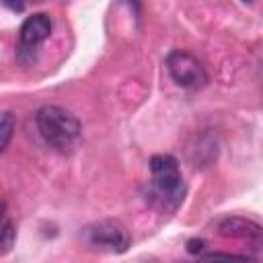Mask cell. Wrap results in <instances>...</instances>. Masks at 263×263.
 Returning a JSON list of instances; mask_svg holds the SVG:
<instances>
[{"mask_svg":"<svg viewBox=\"0 0 263 263\" xmlns=\"http://www.w3.org/2000/svg\"><path fill=\"white\" fill-rule=\"evenodd\" d=\"M148 164L150 181L146 187V201L160 212H177L187 193L177 158L171 154H154Z\"/></svg>","mask_w":263,"mask_h":263,"instance_id":"1","label":"cell"},{"mask_svg":"<svg viewBox=\"0 0 263 263\" xmlns=\"http://www.w3.org/2000/svg\"><path fill=\"white\" fill-rule=\"evenodd\" d=\"M35 125L43 142L60 154L72 152L80 138V121L58 105H43L35 113Z\"/></svg>","mask_w":263,"mask_h":263,"instance_id":"2","label":"cell"},{"mask_svg":"<svg viewBox=\"0 0 263 263\" xmlns=\"http://www.w3.org/2000/svg\"><path fill=\"white\" fill-rule=\"evenodd\" d=\"M82 238L84 242L101 253H125L132 245V236L127 232V228L113 218H103L97 220L88 226L82 228Z\"/></svg>","mask_w":263,"mask_h":263,"instance_id":"3","label":"cell"},{"mask_svg":"<svg viewBox=\"0 0 263 263\" xmlns=\"http://www.w3.org/2000/svg\"><path fill=\"white\" fill-rule=\"evenodd\" d=\"M164 64H166L168 76L181 88L195 90V88H201L208 84V72H205L203 64L189 51L175 49L166 55Z\"/></svg>","mask_w":263,"mask_h":263,"instance_id":"4","label":"cell"},{"mask_svg":"<svg viewBox=\"0 0 263 263\" xmlns=\"http://www.w3.org/2000/svg\"><path fill=\"white\" fill-rule=\"evenodd\" d=\"M51 33V18L45 12H35L27 16L18 29V47L16 55L21 62H33L37 47L49 37Z\"/></svg>","mask_w":263,"mask_h":263,"instance_id":"5","label":"cell"},{"mask_svg":"<svg viewBox=\"0 0 263 263\" xmlns=\"http://www.w3.org/2000/svg\"><path fill=\"white\" fill-rule=\"evenodd\" d=\"M218 234L222 238H230L240 242L247 251H263V226L251 218L242 216H226L218 222Z\"/></svg>","mask_w":263,"mask_h":263,"instance_id":"6","label":"cell"},{"mask_svg":"<svg viewBox=\"0 0 263 263\" xmlns=\"http://www.w3.org/2000/svg\"><path fill=\"white\" fill-rule=\"evenodd\" d=\"M14 238H16V230L8 218V212H6V201L2 203V224H0V255H6L12 245H14Z\"/></svg>","mask_w":263,"mask_h":263,"instance_id":"7","label":"cell"},{"mask_svg":"<svg viewBox=\"0 0 263 263\" xmlns=\"http://www.w3.org/2000/svg\"><path fill=\"white\" fill-rule=\"evenodd\" d=\"M0 132H2L0 148H2V152H4V150L8 148L10 138H12V132H14V119H12V115H10L8 111H4V113H2V127H0Z\"/></svg>","mask_w":263,"mask_h":263,"instance_id":"8","label":"cell"},{"mask_svg":"<svg viewBox=\"0 0 263 263\" xmlns=\"http://www.w3.org/2000/svg\"><path fill=\"white\" fill-rule=\"evenodd\" d=\"M203 247H205V242H203L201 238H191V240H187V251L193 253V255H201Z\"/></svg>","mask_w":263,"mask_h":263,"instance_id":"9","label":"cell"},{"mask_svg":"<svg viewBox=\"0 0 263 263\" xmlns=\"http://www.w3.org/2000/svg\"><path fill=\"white\" fill-rule=\"evenodd\" d=\"M6 8H10L12 12H23L25 10V2L27 0H2Z\"/></svg>","mask_w":263,"mask_h":263,"instance_id":"10","label":"cell"},{"mask_svg":"<svg viewBox=\"0 0 263 263\" xmlns=\"http://www.w3.org/2000/svg\"><path fill=\"white\" fill-rule=\"evenodd\" d=\"M240 2H245V4H253L255 0H240Z\"/></svg>","mask_w":263,"mask_h":263,"instance_id":"11","label":"cell"}]
</instances>
